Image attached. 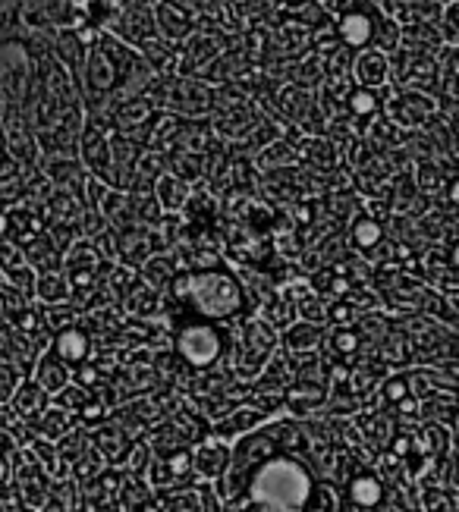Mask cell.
Here are the masks:
<instances>
[{"label":"cell","mask_w":459,"mask_h":512,"mask_svg":"<svg viewBox=\"0 0 459 512\" xmlns=\"http://www.w3.org/2000/svg\"><path fill=\"white\" fill-rule=\"evenodd\" d=\"M309 475L296 462H268L255 478V497L277 512H299L309 500Z\"/></svg>","instance_id":"cell-1"},{"label":"cell","mask_w":459,"mask_h":512,"mask_svg":"<svg viewBox=\"0 0 459 512\" xmlns=\"http://www.w3.org/2000/svg\"><path fill=\"white\" fill-rule=\"evenodd\" d=\"M192 296L211 318H227L239 308V286L227 274H202L192 280Z\"/></svg>","instance_id":"cell-2"},{"label":"cell","mask_w":459,"mask_h":512,"mask_svg":"<svg viewBox=\"0 0 459 512\" xmlns=\"http://www.w3.org/2000/svg\"><path fill=\"white\" fill-rule=\"evenodd\" d=\"M180 355L195 365V368H205L211 365L217 355H221V333L208 324H192L180 333Z\"/></svg>","instance_id":"cell-3"},{"label":"cell","mask_w":459,"mask_h":512,"mask_svg":"<svg viewBox=\"0 0 459 512\" xmlns=\"http://www.w3.org/2000/svg\"><path fill=\"white\" fill-rule=\"evenodd\" d=\"M54 349H57V355H60L63 362L76 365V362L85 359V355H89V337H85L82 330H63Z\"/></svg>","instance_id":"cell-4"},{"label":"cell","mask_w":459,"mask_h":512,"mask_svg":"<svg viewBox=\"0 0 459 512\" xmlns=\"http://www.w3.org/2000/svg\"><path fill=\"white\" fill-rule=\"evenodd\" d=\"M356 70H359V79H362V82L375 85V82L384 79V57H381L378 51H368V54L359 57Z\"/></svg>","instance_id":"cell-5"},{"label":"cell","mask_w":459,"mask_h":512,"mask_svg":"<svg viewBox=\"0 0 459 512\" xmlns=\"http://www.w3.org/2000/svg\"><path fill=\"white\" fill-rule=\"evenodd\" d=\"M381 484L375 481V478H356L353 481V500L359 503V506H375V503H381Z\"/></svg>","instance_id":"cell-6"},{"label":"cell","mask_w":459,"mask_h":512,"mask_svg":"<svg viewBox=\"0 0 459 512\" xmlns=\"http://www.w3.org/2000/svg\"><path fill=\"white\" fill-rule=\"evenodd\" d=\"M340 32H343V38H346L349 44H365L371 26H368V19H365V16H346V19H343V26H340Z\"/></svg>","instance_id":"cell-7"},{"label":"cell","mask_w":459,"mask_h":512,"mask_svg":"<svg viewBox=\"0 0 459 512\" xmlns=\"http://www.w3.org/2000/svg\"><path fill=\"white\" fill-rule=\"evenodd\" d=\"M45 365H57V362H45ZM38 381H41V387L57 390V387L63 384V374H60L57 368H41V371H38Z\"/></svg>","instance_id":"cell-8"},{"label":"cell","mask_w":459,"mask_h":512,"mask_svg":"<svg viewBox=\"0 0 459 512\" xmlns=\"http://www.w3.org/2000/svg\"><path fill=\"white\" fill-rule=\"evenodd\" d=\"M381 230L375 224H359L356 227V239H359V246H371V242H378Z\"/></svg>","instance_id":"cell-9"},{"label":"cell","mask_w":459,"mask_h":512,"mask_svg":"<svg viewBox=\"0 0 459 512\" xmlns=\"http://www.w3.org/2000/svg\"><path fill=\"white\" fill-rule=\"evenodd\" d=\"M337 340H340L337 346H340L343 352H353V349H356V337H353V333H343V337H337Z\"/></svg>","instance_id":"cell-10"},{"label":"cell","mask_w":459,"mask_h":512,"mask_svg":"<svg viewBox=\"0 0 459 512\" xmlns=\"http://www.w3.org/2000/svg\"><path fill=\"white\" fill-rule=\"evenodd\" d=\"M403 393H406V390H403L400 381H393V384L387 387V396H390V399H403Z\"/></svg>","instance_id":"cell-11"},{"label":"cell","mask_w":459,"mask_h":512,"mask_svg":"<svg viewBox=\"0 0 459 512\" xmlns=\"http://www.w3.org/2000/svg\"><path fill=\"white\" fill-rule=\"evenodd\" d=\"M453 264H456V267H459V246H456V249H453Z\"/></svg>","instance_id":"cell-12"},{"label":"cell","mask_w":459,"mask_h":512,"mask_svg":"<svg viewBox=\"0 0 459 512\" xmlns=\"http://www.w3.org/2000/svg\"><path fill=\"white\" fill-rule=\"evenodd\" d=\"M453 202H459V186L453 189Z\"/></svg>","instance_id":"cell-13"},{"label":"cell","mask_w":459,"mask_h":512,"mask_svg":"<svg viewBox=\"0 0 459 512\" xmlns=\"http://www.w3.org/2000/svg\"><path fill=\"white\" fill-rule=\"evenodd\" d=\"M4 475H7V472H4V462H0V481H4Z\"/></svg>","instance_id":"cell-14"}]
</instances>
